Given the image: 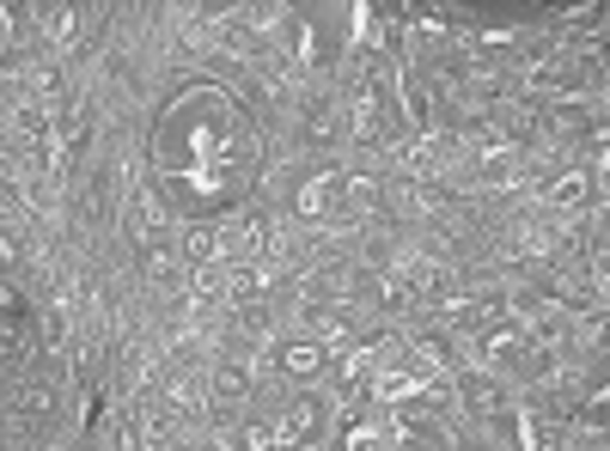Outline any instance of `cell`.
Segmentation results:
<instances>
[{
	"label": "cell",
	"mask_w": 610,
	"mask_h": 451,
	"mask_svg": "<svg viewBox=\"0 0 610 451\" xmlns=\"http://www.w3.org/2000/svg\"><path fill=\"white\" fill-rule=\"evenodd\" d=\"M348 177L342 171H324V177H305V189H299V214L305 219H336V214H348Z\"/></svg>",
	"instance_id": "3957f363"
},
{
	"label": "cell",
	"mask_w": 610,
	"mask_h": 451,
	"mask_svg": "<svg viewBox=\"0 0 610 451\" xmlns=\"http://www.w3.org/2000/svg\"><path fill=\"white\" fill-rule=\"evenodd\" d=\"M207 385H214V397H220V402H244V397L256 390V378L244 372L238 360H226V366H214V378H207Z\"/></svg>",
	"instance_id": "8fae6325"
},
{
	"label": "cell",
	"mask_w": 610,
	"mask_h": 451,
	"mask_svg": "<svg viewBox=\"0 0 610 451\" xmlns=\"http://www.w3.org/2000/svg\"><path fill=\"white\" fill-rule=\"evenodd\" d=\"M153 202H146V195H134L129 202V232H134V244H153Z\"/></svg>",
	"instance_id": "2e32d148"
},
{
	"label": "cell",
	"mask_w": 610,
	"mask_h": 451,
	"mask_svg": "<svg viewBox=\"0 0 610 451\" xmlns=\"http://www.w3.org/2000/svg\"><path fill=\"white\" fill-rule=\"evenodd\" d=\"M287 433H293V439H317V433H324V402H317V397L293 402V414H287Z\"/></svg>",
	"instance_id": "4fadbf2b"
},
{
	"label": "cell",
	"mask_w": 610,
	"mask_h": 451,
	"mask_svg": "<svg viewBox=\"0 0 610 451\" xmlns=\"http://www.w3.org/2000/svg\"><path fill=\"white\" fill-rule=\"evenodd\" d=\"M561 250V226H549V219H519L507 238V256H556Z\"/></svg>",
	"instance_id": "52a82bcc"
},
{
	"label": "cell",
	"mask_w": 610,
	"mask_h": 451,
	"mask_svg": "<svg viewBox=\"0 0 610 451\" xmlns=\"http://www.w3.org/2000/svg\"><path fill=\"white\" fill-rule=\"evenodd\" d=\"M177 280H183V268L171 256H153V287H177Z\"/></svg>",
	"instance_id": "ac0fdd59"
},
{
	"label": "cell",
	"mask_w": 610,
	"mask_h": 451,
	"mask_svg": "<svg viewBox=\"0 0 610 451\" xmlns=\"http://www.w3.org/2000/svg\"><path fill=\"white\" fill-rule=\"evenodd\" d=\"M543 202L573 214V207L592 202V171H561V177H543Z\"/></svg>",
	"instance_id": "ba28073f"
},
{
	"label": "cell",
	"mask_w": 610,
	"mask_h": 451,
	"mask_svg": "<svg viewBox=\"0 0 610 451\" xmlns=\"http://www.w3.org/2000/svg\"><path fill=\"white\" fill-rule=\"evenodd\" d=\"M305 141H312V146L336 141V110H329L324 98H312V104H305Z\"/></svg>",
	"instance_id": "7c38bea8"
},
{
	"label": "cell",
	"mask_w": 610,
	"mask_h": 451,
	"mask_svg": "<svg viewBox=\"0 0 610 451\" xmlns=\"http://www.w3.org/2000/svg\"><path fill=\"white\" fill-rule=\"evenodd\" d=\"M446 158H451V141L421 134L409 153H397V171H403V177H415V183H427V177H439V171H446Z\"/></svg>",
	"instance_id": "8992f818"
},
{
	"label": "cell",
	"mask_w": 610,
	"mask_h": 451,
	"mask_svg": "<svg viewBox=\"0 0 610 451\" xmlns=\"http://www.w3.org/2000/svg\"><path fill=\"white\" fill-rule=\"evenodd\" d=\"M275 366L287 378H312L317 366H324V348H317V341H281L275 348Z\"/></svg>",
	"instance_id": "30bf717a"
},
{
	"label": "cell",
	"mask_w": 610,
	"mask_h": 451,
	"mask_svg": "<svg viewBox=\"0 0 610 451\" xmlns=\"http://www.w3.org/2000/svg\"><path fill=\"white\" fill-rule=\"evenodd\" d=\"M500 317H507V299H500V293H446V299H439V324L464 329V336H482Z\"/></svg>",
	"instance_id": "7a4b0ae2"
},
{
	"label": "cell",
	"mask_w": 610,
	"mask_h": 451,
	"mask_svg": "<svg viewBox=\"0 0 610 451\" xmlns=\"http://www.w3.org/2000/svg\"><path fill=\"white\" fill-rule=\"evenodd\" d=\"M525 80H531V92H580L586 68H580V61H537Z\"/></svg>",
	"instance_id": "9c48e42d"
},
{
	"label": "cell",
	"mask_w": 610,
	"mask_h": 451,
	"mask_svg": "<svg viewBox=\"0 0 610 451\" xmlns=\"http://www.w3.org/2000/svg\"><path fill=\"white\" fill-rule=\"evenodd\" d=\"M482 360L500 366V372L537 378V366H543V348H537V336H531L525 324H507V317H500V329H488V336H482Z\"/></svg>",
	"instance_id": "6da1fadb"
},
{
	"label": "cell",
	"mask_w": 610,
	"mask_h": 451,
	"mask_svg": "<svg viewBox=\"0 0 610 451\" xmlns=\"http://www.w3.org/2000/svg\"><path fill=\"white\" fill-rule=\"evenodd\" d=\"M348 129H354V141H385V92H378V80H360V92H354V104H348Z\"/></svg>",
	"instance_id": "277c9868"
},
{
	"label": "cell",
	"mask_w": 610,
	"mask_h": 451,
	"mask_svg": "<svg viewBox=\"0 0 610 451\" xmlns=\"http://www.w3.org/2000/svg\"><path fill=\"white\" fill-rule=\"evenodd\" d=\"M183 250H190L195 263H220V256H226V244H220V226H195L190 238H183Z\"/></svg>",
	"instance_id": "5bb4252c"
},
{
	"label": "cell",
	"mask_w": 610,
	"mask_h": 451,
	"mask_svg": "<svg viewBox=\"0 0 610 451\" xmlns=\"http://www.w3.org/2000/svg\"><path fill=\"white\" fill-rule=\"evenodd\" d=\"M458 390H464V402H470L476 421H495V427H500V414H507V390H500V378H488V372H458Z\"/></svg>",
	"instance_id": "5b68a950"
},
{
	"label": "cell",
	"mask_w": 610,
	"mask_h": 451,
	"mask_svg": "<svg viewBox=\"0 0 610 451\" xmlns=\"http://www.w3.org/2000/svg\"><path fill=\"white\" fill-rule=\"evenodd\" d=\"M12 409L19 414H49L55 409V385H19L12 390Z\"/></svg>",
	"instance_id": "9a60e30c"
},
{
	"label": "cell",
	"mask_w": 610,
	"mask_h": 451,
	"mask_svg": "<svg viewBox=\"0 0 610 451\" xmlns=\"http://www.w3.org/2000/svg\"><path fill=\"white\" fill-rule=\"evenodd\" d=\"M49 37H55V43H80V12L73 7L49 12Z\"/></svg>",
	"instance_id": "e0dca14e"
}]
</instances>
